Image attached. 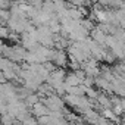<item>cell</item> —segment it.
<instances>
[{
    "label": "cell",
    "instance_id": "obj_1",
    "mask_svg": "<svg viewBox=\"0 0 125 125\" xmlns=\"http://www.w3.org/2000/svg\"><path fill=\"white\" fill-rule=\"evenodd\" d=\"M40 102L46 106V109L49 112H62V110H63V107H65V103H63V100H62V97L56 96L54 93L52 96H49V97L41 99Z\"/></svg>",
    "mask_w": 125,
    "mask_h": 125
},
{
    "label": "cell",
    "instance_id": "obj_2",
    "mask_svg": "<svg viewBox=\"0 0 125 125\" xmlns=\"http://www.w3.org/2000/svg\"><path fill=\"white\" fill-rule=\"evenodd\" d=\"M106 37H107V35H106L103 31H100L97 27H94V30H91V31H90V38H91L94 43L100 44V46H104Z\"/></svg>",
    "mask_w": 125,
    "mask_h": 125
},
{
    "label": "cell",
    "instance_id": "obj_3",
    "mask_svg": "<svg viewBox=\"0 0 125 125\" xmlns=\"http://www.w3.org/2000/svg\"><path fill=\"white\" fill-rule=\"evenodd\" d=\"M30 115H32V116H35V118H40V116L49 115V110L46 109V106H44L41 102H38V103H35L34 106L30 107Z\"/></svg>",
    "mask_w": 125,
    "mask_h": 125
},
{
    "label": "cell",
    "instance_id": "obj_4",
    "mask_svg": "<svg viewBox=\"0 0 125 125\" xmlns=\"http://www.w3.org/2000/svg\"><path fill=\"white\" fill-rule=\"evenodd\" d=\"M78 85H81V81L75 77V74H74V72L66 74V77H65V80H63V87H65V91H66L68 88H71V87H78Z\"/></svg>",
    "mask_w": 125,
    "mask_h": 125
},
{
    "label": "cell",
    "instance_id": "obj_5",
    "mask_svg": "<svg viewBox=\"0 0 125 125\" xmlns=\"http://www.w3.org/2000/svg\"><path fill=\"white\" fill-rule=\"evenodd\" d=\"M49 30H50V32L52 34H59L60 32V22L56 19V18H52L49 22H47V25H46Z\"/></svg>",
    "mask_w": 125,
    "mask_h": 125
},
{
    "label": "cell",
    "instance_id": "obj_6",
    "mask_svg": "<svg viewBox=\"0 0 125 125\" xmlns=\"http://www.w3.org/2000/svg\"><path fill=\"white\" fill-rule=\"evenodd\" d=\"M38 102H40V97H38L37 93H30V94L24 99V103H25L27 107H31V106H34V104L38 103Z\"/></svg>",
    "mask_w": 125,
    "mask_h": 125
},
{
    "label": "cell",
    "instance_id": "obj_7",
    "mask_svg": "<svg viewBox=\"0 0 125 125\" xmlns=\"http://www.w3.org/2000/svg\"><path fill=\"white\" fill-rule=\"evenodd\" d=\"M21 125H37V121H35V118H34L32 115H30V113H28V115L22 119Z\"/></svg>",
    "mask_w": 125,
    "mask_h": 125
},
{
    "label": "cell",
    "instance_id": "obj_8",
    "mask_svg": "<svg viewBox=\"0 0 125 125\" xmlns=\"http://www.w3.org/2000/svg\"><path fill=\"white\" fill-rule=\"evenodd\" d=\"M9 19H10V12L0 9V21H2V22H8Z\"/></svg>",
    "mask_w": 125,
    "mask_h": 125
},
{
    "label": "cell",
    "instance_id": "obj_9",
    "mask_svg": "<svg viewBox=\"0 0 125 125\" xmlns=\"http://www.w3.org/2000/svg\"><path fill=\"white\" fill-rule=\"evenodd\" d=\"M9 34H10V31H9V28L8 27H0V38H9Z\"/></svg>",
    "mask_w": 125,
    "mask_h": 125
}]
</instances>
